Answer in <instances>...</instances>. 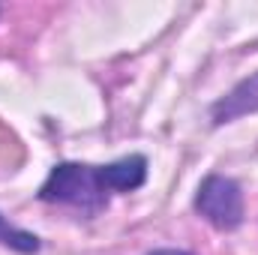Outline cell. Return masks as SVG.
<instances>
[{
    "label": "cell",
    "instance_id": "6da1fadb",
    "mask_svg": "<svg viewBox=\"0 0 258 255\" xmlns=\"http://www.w3.org/2000/svg\"><path fill=\"white\" fill-rule=\"evenodd\" d=\"M111 189L105 186L102 168L81 165V162H60L51 168L48 180L42 183L39 198L48 204H69L84 213H99L108 207Z\"/></svg>",
    "mask_w": 258,
    "mask_h": 255
},
{
    "label": "cell",
    "instance_id": "7a4b0ae2",
    "mask_svg": "<svg viewBox=\"0 0 258 255\" xmlns=\"http://www.w3.org/2000/svg\"><path fill=\"white\" fill-rule=\"evenodd\" d=\"M195 210L219 231H231L243 222V192L231 177L210 174L195 192Z\"/></svg>",
    "mask_w": 258,
    "mask_h": 255
},
{
    "label": "cell",
    "instance_id": "3957f363",
    "mask_svg": "<svg viewBox=\"0 0 258 255\" xmlns=\"http://www.w3.org/2000/svg\"><path fill=\"white\" fill-rule=\"evenodd\" d=\"M252 111H258V72L243 78L228 96H222L210 114H213V123H228V120H237Z\"/></svg>",
    "mask_w": 258,
    "mask_h": 255
},
{
    "label": "cell",
    "instance_id": "277c9868",
    "mask_svg": "<svg viewBox=\"0 0 258 255\" xmlns=\"http://www.w3.org/2000/svg\"><path fill=\"white\" fill-rule=\"evenodd\" d=\"M99 168H102L105 186L111 192H132L147 180V159L138 156V153L123 156V159H117L111 165H99Z\"/></svg>",
    "mask_w": 258,
    "mask_h": 255
},
{
    "label": "cell",
    "instance_id": "5b68a950",
    "mask_svg": "<svg viewBox=\"0 0 258 255\" xmlns=\"http://www.w3.org/2000/svg\"><path fill=\"white\" fill-rule=\"evenodd\" d=\"M0 243L9 246V249H15V252H24V255L39 249V237H33L30 231H21V228L9 225L3 216H0Z\"/></svg>",
    "mask_w": 258,
    "mask_h": 255
},
{
    "label": "cell",
    "instance_id": "8992f818",
    "mask_svg": "<svg viewBox=\"0 0 258 255\" xmlns=\"http://www.w3.org/2000/svg\"><path fill=\"white\" fill-rule=\"evenodd\" d=\"M147 255H189V252H183V249H153Z\"/></svg>",
    "mask_w": 258,
    "mask_h": 255
}]
</instances>
